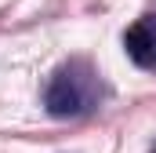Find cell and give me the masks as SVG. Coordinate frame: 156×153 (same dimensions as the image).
Here are the masks:
<instances>
[{
  "label": "cell",
  "instance_id": "7a4b0ae2",
  "mask_svg": "<svg viewBox=\"0 0 156 153\" xmlns=\"http://www.w3.org/2000/svg\"><path fill=\"white\" fill-rule=\"evenodd\" d=\"M123 51L138 69H153L156 73V11L142 15L127 33H123Z\"/></svg>",
  "mask_w": 156,
  "mask_h": 153
},
{
  "label": "cell",
  "instance_id": "6da1fadb",
  "mask_svg": "<svg viewBox=\"0 0 156 153\" xmlns=\"http://www.w3.org/2000/svg\"><path fill=\"white\" fill-rule=\"evenodd\" d=\"M105 95H109V88L98 76V69L87 58H69L51 73L47 91H44V106L58 120H76V117L94 113L105 102Z\"/></svg>",
  "mask_w": 156,
  "mask_h": 153
},
{
  "label": "cell",
  "instance_id": "3957f363",
  "mask_svg": "<svg viewBox=\"0 0 156 153\" xmlns=\"http://www.w3.org/2000/svg\"><path fill=\"white\" fill-rule=\"evenodd\" d=\"M153 153H156V146H153Z\"/></svg>",
  "mask_w": 156,
  "mask_h": 153
}]
</instances>
